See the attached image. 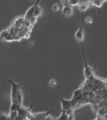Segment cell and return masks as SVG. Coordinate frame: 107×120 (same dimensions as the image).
Returning a JSON list of instances; mask_svg holds the SVG:
<instances>
[{"label": "cell", "instance_id": "obj_1", "mask_svg": "<svg viewBox=\"0 0 107 120\" xmlns=\"http://www.w3.org/2000/svg\"><path fill=\"white\" fill-rule=\"evenodd\" d=\"M81 48H82V51H83V58H84V64H85V68H84V74H85V76L86 79H88L89 78H90L91 76H93L94 71L95 70V68L96 67V64L94 65L93 68L90 67L88 64V62L86 61V58L85 56V49H84V47H83V43H81Z\"/></svg>", "mask_w": 107, "mask_h": 120}, {"label": "cell", "instance_id": "obj_2", "mask_svg": "<svg viewBox=\"0 0 107 120\" xmlns=\"http://www.w3.org/2000/svg\"><path fill=\"white\" fill-rule=\"evenodd\" d=\"M8 81L11 84V104H17L16 103V97H17V93L19 91V90L21 89L22 83H16L13 82L11 79H8Z\"/></svg>", "mask_w": 107, "mask_h": 120}, {"label": "cell", "instance_id": "obj_3", "mask_svg": "<svg viewBox=\"0 0 107 120\" xmlns=\"http://www.w3.org/2000/svg\"><path fill=\"white\" fill-rule=\"evenodd\" d=\"M83 14H84V13H82L81 22H79V30H77V31L76 33V34H75L76 39H77V41H78L80 44H81V43H83L84 39H85V33H84V30H83Z\"/></svg>", "mask_w": 107, "mask_h": 120}, {"label": "cell", "instance_id": "obj_4", "mask_svg": "<svg viewBox=\"0 0 107 120\" xmlns=\"http://www.w3.org/2000/svg\"><path fill=\"white\" fill-rule=\"evenodd\" d=\"M26 20L25 17L24 16H19L17 18H16L14 20V21L12 23V26H14L18 30H20L22 28H23L24 26L25 21Z\"/></svg>", "mask_w": 107, "mask_h": 120}, {"label": "cell", "instance_id": "obj_5", "mask_svg": "<svg viewBox=\"0 0 107 120\" xmlns=\"http://www.w3.org/2000/svg\"><path fill=\"white\" fill-rule=\"evenodd\" d=\"M60 101H61V104H62V110L61 111H68L71 109H73L71 100L64 99L62 97H60Z\"/></svg>", "mask_w": 107, "mask_h": 120}, {"label": "cell", "instance_id": "obj_6", "mask_svg": "<svg viewBox=\"0 0 107 120\" xmlns=\"http://www.w3.org/2000/svg\"><path fill=\"white\" fill-rule=\"evenodd\" d=\"M73 15V8L69 4H64L62 9V17H71Z\"/></svg>", "mask_w": 107, "mask_h": 120}, {"label": "cell", "instance_id": "obj_7", "mask_svg": "<svg viewBox=\"0 0 107 120\" xmlns=\"http://www.w3.org/2000/svg\"><path fill=\"white\" fill-rule=\"evenodd\" d=\"M40 0H37L35 2V3L34 4V5L32 6V7H30L28 10L27 11V12L26 13L25 15V18L26 19H29L31 17L33 16H34V12H35V10L36 8L39 4V3L40 2Z\"/></svg>", "mask_w": 107, "mask_h": 120}, {"label": "cell", "instance_id": "obj_8", "mask_svg": "<svg viewBox=\"0 0 107 120\" xmlns=\"http://www.w3.org/2000/svg\"><path fill=\"white\" fill-rule=\"evenodd\" d=\"M23 99V93L20 89V90H19V91L18 92L17 97H16V103H17L20 106H21Z\"/></svg>", "mask_w": 107, "mask_h": 120}, {"label": "cell", "instance_id": "obj_9", "mask_svg": "<svg viewBox=\"0 0 107 120\" xmlns=\"http://www.w3.org/2000/svg\"><path fill=\"white\" fill-rule=\"evenodd\" d=\"M34 16L36 17H39L40 16H43V19H45V15H44V13H43V11L42 10L41 8H40L39 6H37L35 10V12H34Z\"/></svg>", "mask_w": 107, "mask_h": 120}, {"label": "cell", "instance_id": "obj_10", "mask_svg": "<svg viewBox=\"0 0 107 120\" xmlns=\"http://www.w3.org/2000/svg\"><path fill=\"white\" fill-rule=\"evenodd\" d=\"M89 6H90V3H81L77 7H78L79 10L82 12V13H84L85 11H86L87 9H88Z\"/></svg>", "mask_w": 107, "mask_h": 120}, {"label": "cell", "instance_id": "obj_11", "mask_svg": "<svg viewBox=\"0 0 107 120\" xmlns=\"http://www.w3.org/2000/svg\"><path fill=\"white\" fill-rule=\"evenodd\" d=\"M9 34H10V33H9V31H8V30H4V31H3L0 33V39H1H1L4 40V39H5L6 38H7Z\"/></svg>", "mask_w": 107, "mask_h": 120}, {"label": "cell", "instance_id": "obj_12", "mask_svg": "<svg viewBox=\"0 0 107 120\" xmlns=\"http://www.w3.org/2000/svg\"><path fill=\"white\" fill-rule=\"evenodd\" d=\"M61 115L59 117L57 120H68L69 115L68 114L67 112L65 111H61Z\"/></svg>", "mask_w": 107, "mask_h": 120}, {"label": "cell", "instance_id": "obj_13", "mask_svg": "<svg viewBox=\"0 0 107 120\" xmlns=\"http://www.w3.org/2000/svg\"><path fill=\"white\" fill-rule=\"evenodd\" d=\"M69 4L72 7L78 6L81 4V2H80V0H70L69 1Z\"/></svg>", "mask_w": 107, "mask_h": 120}, {"label": "cell", "instance_id": "obj_14", "mask_svg": "<svg viewBox=\"0 0 107 120\" xmlns=\"http://www.w3.org/2000/svg\"><path fill=\"white\" fill-rule=\"evenodd\" d=\"M103 1L104 0H93L92 1V3L95 6H96V7L98 8H100V7H102V6Z\"/></svg>", "mask_w": 107, "mask_h": 120}, {"label": "cell", "instance_id": "obj_15", "mask_svg": "<svg viewBox=\"0 0 107 120\" xmlns=\"http://www.w3.org/2000/svg\"><path fill=\"white\" fill-rule=\"evenodd\" d=\"M33 26H34L32 25V22H31L30 19H26V20H25V21L24 26H23V27L31 30Z\"/></svg>", "mask_w": 107, "mask_h": 120}, {"label": "cell", "instance_id": "obj_16", "mask_svg": "<svg viewBox=\"0 0 107 120\" xmlns=\"http://www.w3.org/2000/svg\"><path fill=\"white\" fill-rule=\"evenodd\" d=\"M60 9V6H59V4H54L53 5L52 9L54 12H58V11H59Z\"/></svg>", "mask_w": 107, "mask_h": 120}, {"label": "cell", "instance_id": "obj_17", "mask_svg": "<svg viewBox=\"0 0 107 120\" xmlns=\"http://www.w3.org/2000/svg\"><path fill=\"white\" fill-rule=\"evenodd\" d=\"M29 19L30 20L31 22H32V24L33 26H34V24H35L36 22H37V17L35 16H32L30 18H29Z\"/></svg>", "mask_w": 107, "mask_h": 120}, {"label": "cell", "instance_id": "obj_18", "mask_svg": "<svg viewBox=\"0 0 107 120\" xmlns=\"http://www.w3.org/2000/svg\"><path fill=\"white\" fill-rule=\"evenodd\" d=\"M49 84H50V86H51V87H54V86H56L57 84L56 81L54 80V79H52V80L49 82Z\"/></svg>", "mask_w": 107, "mask_h": 120}, {"label": "cell", "instance_id": "obj_19", "mask_svg": "<svg viewBox=\"0 0 107 120\" xmlns=\"http://www.w3.org/2000/svg\"><path fill=\"white\" fill-rule=\"evenodd\" d=\"M86 22L88 24H91V23L93 22V19L92 18H91V17L90 16L87 17L86 19Z\"/></svg>", "mask_w": 107, "mask_h": 120}, {"label": "cell", "instance_id": "obj_20", "mask_svg": "<svg viewBox=\"0 0 107 120\" xmlns=\"http://www.w3.org/2000/svg\"><path fill=\"white\" fill-rule=\"evenodd\" d=\"M57 119H55L54 118H53L52 116H51L50 114L48 115L47 116L45 117V118L44 119V120H56Z\"/></svg>", "mask_w": 107, "mask_h": 120}, {"label": "cell", "instance_id": "obj_21", "mask_svg": "<svg viewBox=\"0 0 107 120\" xmlns=\"http://www.w3.org/2000/svg\"><path fill=\"white\" fill-rule=\"evenodd\" d=\"M68 120H74V113L73 112L69 115V117H68Z\"/></svg>", "mask_w": 107, "mask_h": 120}, {"label": "cell", "instance_id": "obj_22", "mask_svg": "<svg viewBox=\"0 0 107 120\" xmlns=\"http://www.w3.org/2000/svg\"><path fill=\"white\" fill-rule=\"evenodd\" d=\"M99 120V116H98V118L97 119H96V120Z\"/></svg>", "mask_w": 107, "mask_h": 120}, {"label": "cell", "instance_id": "obj_23", "mask_svg": "<svg viewBox=\"0 0 107 120\" xmlns=\"http://www.w3.org/2000/svg\"><path fill=\"white\" fill-rule=\"evenodd\" d=\"M0 120H1V114H0Z\"/></svg>", "mask_w": 107, "mask_h": 120}, {"label": "cell", "instance_id": "obj_24", "mask_svg": "<svg viewBox=\"0 0 107 120\" xmlns=\"http://www.w3.org/2000/svg\"><path fill=\"white\" fill-rule=\"evenodd\" d=\"M69 1H70V0H69Z\"/></svg>", "mask_w": 107, "mask_h": 120}, {"label": "cell", "instance_id": "obj_25", "mask_svg": "<svg viewBox=\"0 0 107 120\" xmlns=\"http://www.w3.org/2000/svg\"></svg>", "mask_w": 107, "mask_h": 120}]
</instances>
